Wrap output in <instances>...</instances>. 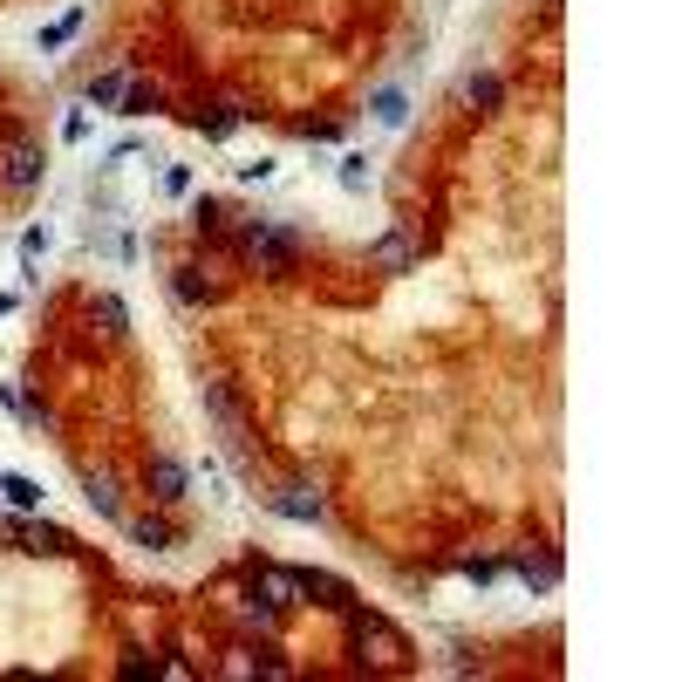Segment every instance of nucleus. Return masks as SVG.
I'll use <instances>...</instances> for the list:
<instances>
[{
    "mask_svg": "<svg viewBox=\"0 0 682 682\" xmlns=\"http://www.w3.org/2000/svg\"><path fill=\"white\" fill-rule=\"evenodd\" d=\"M123 526H130V539H137L144 553H171V546H178V532L164 526V519H123Z\"/></svg>",
    "mask_w": 682,
    "mask_h": 682,
    "instance_id": "obj_11",
    "label": "nucleus"
},
{
    "mask_svg": "<svg viewBox=\"0 0 682 682\" xmlns=\"http://www.w3.org/2000/svg\"><path fill=\"white\" fill-rule=\"evenodd\" d=\"M273 171H280V164H273V157H253V164H239V185H266V178H273Z\"/></svg>",
    "mask_w": 682,
    "mask_h": 682,
    "instance_id": "obj_23",
    "label": "nucleus"
},
{
    "mask_svg": "<svg viewBox=\"0 0 682 682\" xmlns=\"http://www.w3.org/2000/svg\"><path fill=\"white\" fill-rule=\"evenodd\" d=\"M369 178H376V171H369V157H362V151L341 157V191H369Z\"/></svg>",
    "mask_w": 682,
    "mask_h": 682,
    "instance_id": "obj_20",
    "label": "nucleus"
},
{
    "mask_svg": "<svg viewBox=\"0 0 682 682\" xmlns=\"http://www.w3.org/2000/svg\"><path fill=\"white\" fill-rule=\"evenodd\" d=\"M512 573L526 580L532 594H553V587H560V560H553L546 546H539V553H519V560H512Z\"/></svg>",
    "mask_w": 682,
    "mask_h": 682,
    "instance_id": "obj_9",
    "label": "nucleus"
},
{
    "mask_svg": "<svg viewBox=\"0 0 682 682\" xmlns=\"http://www.w3.org/2000/svg\"><path fill=\"white\" fill-rule=\"evenodd\" d=\"M144 478H151V498H157V505H185V498H191V471L178 464V457H164V451L151 457V471H144Z\"/></svg>",
    "mask_w": 682,
    "mask_h": 682,
    "instance_id": "obj_5",
    "label": "nucleus"
},
{
    "mask_svg": "<svg viewBox=\"0 0 682 682\" xmlns=\"http://www.w3.org/2000/svg\"><path fill=\"white\" fill-rule=\"evenodd\" d=\"M239 253L260 266V273H294L307 253V232L301 226H280V219H246V232H239Z\"/></svg>",
    "mask_w": 682,
    "mask_h": 682,
    "instance_id": "obj_1",
    "label": "nucleus"
},
{
    "mask_svg": "<svg viewBox=\"0 0 682 682\" xmlns=\"http://www.w3.org/2000/svg\"><path fill=\"white\" fill-rule=\"evenodd\" d=\"M96 321H103V335H110V341L130 335V307L116 301V294H96Z\"/></svg>",
    "mask_w": 682,
    "mask_h": 682,
    "instance_id": "obj_15",
    "label": "nucleus"
},
{
    "mask_svg": "<svg viewBox=\"0 0 682 682\" xmlns=\"http://www.w3.org/2000/svg\"><path fill=\"white\" fill-rule=\"evenodd\" d=\"M123 89H130V76H123V69H110V76L89 82V103H96V110H116V103H123Z\"/></svg>",
    "mask_w": 682,
    "mask_h": 682,
    "instance_id": "obj_17",
    "label": "nucleus"
},
{
    "mask_svg": "<svg viewBox=\"0 0 682 682\" xmlns=\"http://www.w3.org/2000/svg\"><path fill=\"white\" fill-rule=\"evenodd\" d=\"M41 253H48V226H28V232H21V260L35 266Z\"/></svg>",
    "mask_w": 682,
    "mask_h": 682,
    "instance_id": "obj_22",
    "label": "nucleus"
},
{
    "mask_svg": "<svg viewBox=\"0 0 682 682\" xmlns=\"http://www.w3.org/2000/svg\"><path fill=\"white\" fill-rule=\"evenodd\" d=\"M498 573H505L498 560H464V580H478V587H492Z\"/></svg>",
    "mask_w": 682,
    "mask_h": 682,
    "instance_id": "obj_24",
    "label": "nucleus"
},
{
    "mask_svg": "<svg viewBox=\"0 0 682 682\" xmlns=\"http://www.w3.org/2000/svg\"><path fill=\"white\" fill-rule=\"evenodd\" d=\"M369 266H382V273H410V266H417V239H410V232H382L376 246H369Z\"/></svg>",
    "mask_w": 682,
    "mask_h": 682,
    "instance_id": "obj_6",
    "label": "nucleus"
},
{
    "mask_svg": "<svg viewBox=\"0 0 682 682\" xmlns=\"http://www.w3.org/2000/svg\"><path fill=\"white\" fill-rule=\"evenodd\" d=\"M41 171H48V157H41L28 137H14V144L0 151V185H7V191H35Z\"/></svg>",
    "mask_w": 682,
    "mask_h": 682,
    "instance_id": "obj_3",
    "label": "nucleus"
},
{
    "mask_svg": "<svg viewBox=\"0 0 682 682\" xmlns=\"http://www.w3.org/2000/svg\"><path fill=\"white\" fill-rule=\"evenodd\" d=\"M239 123H246V110H239V103H219V110H212V116H198V130H205L212 144H219V137H232Z\"/></svg>",
    "mask_w": 682,
    "mask_h": 682,
    "instance_id": "obj_16",
    "label": "nucleus"
},
{
    "mask_svg": "<svg viewBox=\"0 0 682 682\" xmlns=\"http://www.w3.org/2000/svg\"><path fill=\"white\" fill-rule=\"evenodd\" d=\"M171 287H178V301H212V294H219V287H212V280H198V266H178V280H171Z\"/></svg>",
    "mask_w": 682,
    "mask_h": 682,
    "instance_id": "obj_18",
    "label": "nucleus"
},
{
    "mask_svg": "<svg viewBox=\"0 0 682 682\" xmlns=\"http://www.w3.org/2000/svg\"><path fill=\"white\" fill-rule=\"evenodd\" d=\"M369 110H376L382 130H403V123H410V96H403V89H376V103H369Z\"/></svg>",
    "mask_w": 682,
    "mask_h": 682,
    "instance_id": "obj_13",
    "label": "nucleus"
},
{
    "mask_svg": "<svg viewBox=\"0 0 682 682\" xmlns=\"http://www.w3.org/2000/svg\"><path fill=\"white\" fill-rule=\"evenodd\" d=\"M82 498H89L96 519H116V526H123V492H116L110 471H89V478H82Z\"/></svg>",
    "mask_w": 682,
    "mask_h": 682,
    "instance_id": "obj_8",
    "label": "nucleus"
},
{
    "mask_svg": "<svg viewBox=\"0 0 682 682\" xmlns=\"http://www.w3.org/2000/svg\"><path fill=\"white\" fill-rule=\"evenodd\" d=\"M253 594H260V601H273V607H294V601H307V594H301V573H294V567H260V580H253Z\"/></svg>",
    "mask_w": 682,
    "mask_h": 682,
    "instance_id": "obj_7",
    "label": "nucleus"
},
{
    "mask_svg": "<svg viewBox=\"0 0 682 682\" xmlns=\"http://www.w3.org/2000/svg\"><path fill=\"white\" fill-rule=\"evenodd\" d=\"M157 103H164L157 89H123V103H116V110H123V116H151Z\"/></svg>",
    "mask_w": 682,
    "mask_h": 682,
    "instance_id": "obj_21",
    "label": "nucleus"
},
{
    "mask_svg": "<svg viewBox=\"0 0 682 682\" xmlns=\"http://www.w3.org/2000/svg\"><path fill=\"white\" fill-rule=\"evenodd\" d=\"M301 594H321V607H348L355 601L348 580H335V573H301Z\"/></svg>",
    "mask_w": 682,
    "mask_h": 682,
    "instance_id": "obj_14",
    "label": "nucleus"
},
{
    "mask_svg": "<svg viewBox=\"0 0 682 682\" xmlns=\"http://www.w3.org/2000/svg\"><path fill=\"white\" fill-rule=\"evenodd\" d=\"M273 512L294 519V526H328V498L314 492V485H280L273 492Z\"/></svg>",
    "mask_w": 682,
    "mask_h": 682,
    "instance_id": "obj_4",
    "label": "nucleus"
},
{
    "mask_svg": "<svg viewBox=\"0 0 682 682\" xmlns=\"http://www.w3.org/2000/svg\"><path fill=\"white\" fill-rule=\"evenodd\" d=\"M464 96H471V110H498V103H505V82H498L492 69H471Z\"/></svg>",
    "mask_w": 682,
    "mask_h": 682,
    "instance_id": "obj_12",
    "label": "nucleus"
},
{
    "mask_svg": "<svg viewBox=\"0 0 682 682\" xmlns=\"http://www.w3.org/2000/svg\"><path fill=\"white\" fill-rule=\"evenodd\" d=\"M341 614L355 621V642H362V648H376V662H403V655H410V648H403V635H396V628H389L382 614H362L355 601L341 607Z\"/></svg>",
    "mask_w": 682,
    "mask_h": 682,
    "instance_id": "obj_2",
    "label": "nucleus"
},
{
    "mask_svg": "<svg viewBox=\"0 0 682 682\" xmlns=\"http://www.w3.org/2000/svg\"><path fill=\"white\" fill-rule=\"evenodd\" d=\"M76 35H82V7H69L62 21H48V28H41V48H62V41H76Z\"/></svg>",
    "mask_w": 682,
    "mask_h": 682,
    "instance_id": "obj_19",
    "label": "nucleus"
},
{
    "mask_svg": "<svg viewBox=\"0 0 682 682\" xmlns=\"http://www.w3.org/2000/svg\"><path fill=\"white\" fill-rule=\"evenodd\" d=\"M0 498H7L14 512H41V485L21 478V471H0Z\"/></svg>",
    "mask_w": 682,
    "mask_h": 682,
    "instance_id": "obj_10",
    "label": "nucleus"
},
{
    "mask_svg": "<svg viewBox=\"0 0 682 682\" xmlns=\"http://www.w3.org/2000/svg\"><path fill=\"white\" fill-rule=\"evenodd\" d=\"M164 191H171V198H185V191H191V171H185V164H171V171H164Z\"/></svg>",
    "mask_w": 682,
    "mask_h": 682,
    "instance_id": "obj_25",
    "label": "nucleus"
}]
</instances>
